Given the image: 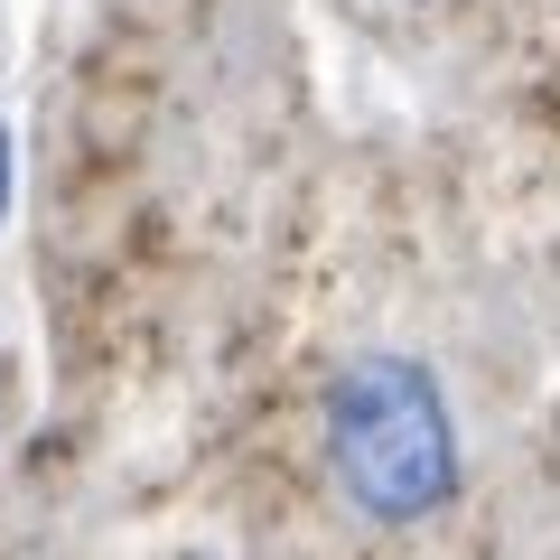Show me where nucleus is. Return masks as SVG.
<instances>
[{"label": "nucleus", "mask_w": 560, "mask_h": 560, "mask_svg": "<svg viewBox=\"0 0 560 560\" xmlns=\"http://www.w3.org/2000/svg\"><path fill=\"white\" fill-rule=\"evenodd\" d=\"M327 467L374 523H420L458 495L448 393L420 355H355L327 383Z\"/></svg>", "instance_id": "f257e3e1"}, {"label": "nucleus", "mask_w": 560, "mask_h": 560, "mask_svg": "<svg viewBox=\"0 0 560 560\" xmlns=\"http://www.w3.org/2000/svg\"><path fill=\"white\" fill-rule=\"evenodd\" d=\"M0 206H10V131H0Z\"/></svg>", "instance_id": "f03ea898"}]
</instances>
